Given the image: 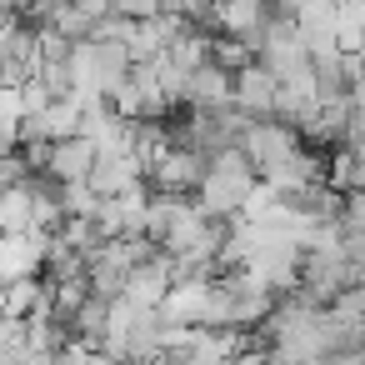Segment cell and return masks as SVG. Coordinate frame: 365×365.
Returning <instances> with one entry per match:
<instances>
[{"instance_id": "10", "label": "cell", "mask_w": 365, "mask_h": 365, "mask_svg": "<svg viewBox=\"0 0 365 365\" xmlns=\"http://www.w3.org/2000/svg\"><path fill=\"white\" fill-rule=\"evenodd\" d=\"M96 160H101V150H96L86 135H71V140H56V145H46V175H51L56 185L91 180V175H96Z\"/></svg>"}, {"instance_id": "3", "label": "cell", "mask_w": 365, "mask_h": 365, "mask_svg": "<svg viewBox=\"0 0 365 365\" xmlns=\"http://www.w3.org/2000/svg\"><path fill=\"white\" fill-rule=\"evenodd\" d=\"M205 170H210V160H205L200 150H190V145H165V150L155 155L145 185H150L155 195H190V190H200Z\"/></svg>"}, {"instance_id": "11", "label": "cell", "mask_w": 365, "mask_h": 365, "mask_svg": "<svg viewBox=\"0 0 365 365\" xmlns=\"http://www.w3.org/2000/svg\"><path fill=\"white\" fill-rule=\"evenodd\" d=\"M335 31H340L345 56L365 51V0H335Z\"/></svg>"}, {"instance_id": "7", "label": "cell", "mask_w": 365, "mask_h": 365, "mask_svg": "<svg viewBox=\"0 0 365 365\" xmlns=\"http://www.w3.org/2000/svg\"><path fill=\"white\" fill-rule=\"evenodd\" d=\"M290 16H295V31H300V46L310 51V61H320V56H340L335 0H300Z\"/></svg>"}, {"instance_id": "1", "label": "cell", "mask_w": 365, "mask_h": 365, "mask_svg": "<svg viewBox=\"0 0 365 365\" xmlns=\"http://www.w3.org/2000/svg\"><path fill=\"white\" fill-rule=\"evenodd\" d=\"M255 185H260V175L250 170L245 150L235 145V150H220V155L210 160V170H205V180H200V190H195V205H200L210 220H240V210H245V200H250Z\"/></svg>"}, {"instance_id": "6", "label": "cell", "mask_w": 365, "mask_h": 365, "mask_svg": "<svg viewBox=\"0 0 365 365\" xmlns=\"http://www.w3.org/2000/svg\"><path fill=\"white\" fill-rule=\"evenodd\" d=\"M270 16H275L270 0H220V6H215V26H220V36L240 41L250 56H260V41H265Z\"/></svg>"}, {"instance_id": "9", "label": "cell", "mask_w": 365, "mask_h": 365, "mask_svg": "<svg viewBox=\"0 0 365 365\" xmlns=\"http://www.w3.org/2000/svg\"><path fill=\"white\" fill-rule=\"evenodd\" d=\"M275 76L260 66V61H250V66H240L235 71V110L245 115V120H275Z\"/></svg>"}, {"instance_id": "2", "label": "cell", "mask_w": 365, "mask_h": 365, "mask_svg": "<svg viewBox=\"0 0 365 365\" xmlns=\"http://www.w3.org/2000/svg\"><path fill=\"white\" fill-rule=\"evenodd\" d=\"M240 150H245V160L260 180H275L280 170H290L305 155V140L280 120H250L245 135H240Z\"/></svg>"}, {"instance_id": "4", "label": "cell", "mask_w": 365, "mask_h": 365, "mask_svg": "<svg viewBox=\"0 0 365 365\" xmlns=\"http://www.w3.org/2000/svg\"><path fill=\"white\" fill-rule=\"evenodd\" d=\"M210 300H215V275H190L170 285V295L160 300V315L170 330H195V325H210Z\"/></svg>"}, {"instance_id": "8", "label": "cell", "mask_w": 365, "mask_h": 365, "mask_svg": "<svg viewBox=\"0 0 365 365\" xmlns=\"http://www.w3.org/2000/svg\"><path fill=\"white\" fill-rule=\"evenodd\" d=\"M180 106L195 110V115H205V110H230V106H235V71H225V66H215V61L200 66V71H190Z\"/></svg>"}, {"instance_id": "13", "label": "cell", "mask_w": 365, "mask_h": 365, "mask_svg": "<svg viewBox=\"0 0 365 365\" xmlns=\"http://www.w3.org/2000/svg\"><path fill=\"white\" fill-rule=\"evenodd\" d=\"M71 6H76L91 26H101V21H110V16H115V0H71Z\"/></svg>"}, {"instance_id": "12", "label": "cell", "mask_w": 365, "mask_h": 365, "mask_svg": "<svg viewBox=\"0 0 365 365\" xmlns=\"http://www.w3.org/2000/svg\"><path fill=\"white\" fill-rule=\"evenodd\" d=\"M340 230H365V190H350L340 200Z\"/></svg>"}, {"instance_id": "5", "label": "cell", "mask_w": 365, "mask_h": 365, "mask_svg": "<svg viewBox=\"0 0 365 365\" xmlns=\"http://www.w3.org/2000/svg\"><path fill=\"white\" fill-rule=\"evenodd\" d=\"M51 235H56V230H36V235H0V290H6V285H21V280H36V275L46 270Z\"/></svg>"}]
</instances>
